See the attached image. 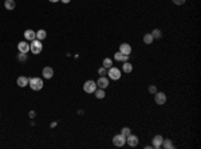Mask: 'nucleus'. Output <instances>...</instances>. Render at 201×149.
Here are the masks:
<instances>
[{"instance_id":"f257e3e1","label":"nucleus","mask_w":201,"mask_h":149,"mask_svg":"<svg viewBox=\"0 0 201 149\" xmlns=\"http://www.w3.org/2000/svg\"><path fill=\"white\" fill-rule=\"evenodd\" d=\"M30 87H31L32 90H35V92H39V90L43 89V79L42 78H30V82H28Z\"/></svg>"},{"instance_id":"f03ea898","label":"nucleus","mask_w":201,"mask_h":149,"mask_svg":"<svg viewBox=\"0 0 201 149\" xmlns=\"http://www.w3.org/2000/svg\"><path fill=\"white\" fill-rule=\"evenodd\" d=\"M43 50V45H42V40H38V39H34L30 45V51L35 55H39Z\"/></svg>"},{"instance_id":"7ed1b4c3","label":"nucleus","mask_w":201,"mask_h":149,"mask_svg":"<svg viewBox=\"0 0 201 149\" xmlns=\"http://www.w3.org/2000/svg\"><path fill=\"white\" fill-rule=\"evenodd\" d=\"M107 75H109V78H110V79L118 81L121 78V70L118 69V67L111 66L110 69H109V71H107Z\"/></svg>"},{"instance_id":"20e7f679","label":"nucleus","mask_w":201,"mask_h":149,"mask_svg":"<svg viewBox=\"0 0 201 149\" xmlns=\"http://www.w3.org/2000/svg\"><path fill=\"white\" fill-rule=\"evenodd\" d=\"M83 90H85L87 94H93V93L97 90V83L94 81H86L85 85H83Z\"/></svg>"},{"instance_id":"39448f33","label":"nucleus","mask_w":201,"mask_h":149,"mask_svg":"<svg viewBox=\"0 0 201 149\" xmlns=\"http://www.w3.org/2000/svg\"><path fill=\"white\" fill-rule=\"evenodd\" d=\"M113 144L115 146H123L126 144V137H123L122 134H115V136L113 137Z\"/></svg>"},{"instance_id":"423d86ee","label":"nucleus","mask_w":201,"mask_h":149,"mask_svg":"<svg viewBox=\"0 0 201 149\" xmlns=\"http://www.w3.org/2000/svg\"><path fill=\"white\" fill-rule=\"evenodd\" d=\"M42 75H43L44 79H51L54 77V69L50 66H46L43 70H42Z\"/></svg>"},{"instance_id":"0eeeda50","label":"nucleus","mask_w":201,"mask_h":149,"mask_svg":"<svg viewBox=\"0 0 201 149\" xmlns=\"http://www.w3.org/2000/svg\"><path fill=\"white\" fill-rule=\"evenodd\" d=\"M154 99H156V104L157 105H163L166 102V94L165 93H156L154 94Z\"/></svg>"},{"instance_id":"6e6552de","label":"nucleus","mask_w":201,"mask_h":149,"mask_svg":"<svg viewBox=\"0 0 201 149\" xmlns=\"http://www.w3.org/2000/svg\"><path fill=\"white\" fill-rule=\"evenodd\" d=\"M126 143L129 144V146H137L138 145V143H139V140H138V137L137 136H134V134H129V136L126 137Z\"/></svg>"},{"instance_id":"1a4fd4ad","label":"nucleus","mask_w":201,"mask_h":149,"mask_svg":"<svg viewBox=\"0 0 201 149\" xmlns=\"http://www.w3.org/2000/svg\"><path fill=\"white\" fill-rule=\"evenodd\" d=\"M162 141H163V137L161 136V134H157V136H154L153 140H151V144H153L151 146H153V148H156V149H160Z\"/></svg>"},{"instance_id":"9d476101","label":"nucleus","mask_w":201,"mask_h":149,"mask_svg":"<svg viewBox=\"0 0 201 149\" xmlns=\"http://www.w3.org/2000/svg\"><path fill=\"white\" fill-rule=\"evenodd\" d=\"M18 50H19V53H28L30 51V43H27L25 40H23V42H19L18 43Z\"/></svg>"},{"instance_id":"9b49d317","label":"nucleus","mask_w":201,"mask_h":149,"mask_svg":"<svg viewBox=\"0 0 201 149\" xmlns=\"http://www.w3.org/2000/svg\"><path fill=\"white\" fill-rule=\"evenodd\" d=\"M97 86H99V89H106L107 86H109V79H107L106 77H99L97 81Z\"/></svg>"},{"instance_id":"f8f14e48","label":"nucleus","mask_w":201,"mask_h":149,"mask_svg":"<svg viewBox=\"0 0 201 149\" xmlns=\"http://www.w3.org/2000/svg\"><path fill=\"white\" fill-rule=\"evenodd\" d=\"M24 39L28 42H32L34 39H36V32L34 30H25L24 31Z\"/></svg>"},{"instance_id":"ddd939ff","label":"nucleus","mask_w":201,"mask_h":149,"mask_svg":"<svg viewBox=\"0 0 201 149\" xmlns=\"http://www.w3.org/2000/svg\"><path fill=\"white\" fill-rule=\"evenodd\" d=\"M120 53H122V54H125V55H130L132 54V46H130L129 43H122V45L120 46Z\"/></svg>"},{"instance_id":"4468645a","label":"nucleus","mask_w":201,"mask_h":149,"mask_svg":"<svg viewBox=\"0 0 201 149\" xmlns=\"http://www.w3.org/2000/svg\"><path fill=\"white\" fill-rule=\"evenodd\" d=\"M28 82L30 79L27 78V77L24 75H20L18 79H16V83H18V86H20V87H25V86H28Z\"/></svg>"},{"instance_id":"2eb2a0df","label":"nucleus","mask_w":201,"mask_h":149,"mask_svg":"<svg viewBox=\"0 0 201 149\" xmlns=\"http://www.w3.org/2000/svg\"><path fill=\"white\" fill-rule=\"evenodd\" d=\"M114 59L118 60V62H127L129 60V55H125L122 53H115L114 54Z\"/></svg>"},{"instance_id":"dca6fc26","label":"nucleus","mask_w":201,"mask_h":149,"mask_svg":"<svg viewBox=\"0 0 201 149\" xmlns=\"http://www.w3.org/2000/svg\"><path fill=\"white\" fill-rule=\"evenodd\" d=\"M122 70H123V73L130 74V73L133 71V65L130 63L129 60H127V62H123V65H122Z\"/></svg>"},{"instance_id":"f3484780","label":"nucleus","mask_w":201,"mask_h":149,"mask_svg":"<svg viewBox=\"0 0 201 149\" xmlns=\"http://www.w3.org/2000/svg\"><path fill=\"white\" fill-rule=\"evenodd\" d=\"M4 7H6V10H8V11H12L13 8H15V7H16L15 0H6V1H4Z\"/></svg>"},{"instance_id":"a211bd4d","label":"nucleus","mask_w":201,"mask_h":149,"mask_svg":"<svg viewBox=\"0 0 201 149\" xmlns=\"http://www.w3.org/2000/svg\"><path fill=\"white\" fill-rule=\"evenodd\" d=\"M161 146L165 149H172L173 148V143H172V140L170 138H163L162 144H161Z\"/></svg>"},{"instance_id":"6ab92c4d","label":"nucleus","mask_w":201,"mask_h":149,"mask_svg":"<svg viewBox=\"0 0 201 149\" xmlns=\"http://www.w3.org/2000/svg\"><path fill=\"white\" fill-rule=\"evenodd\" d=\"M153 40H154V38H153V35H151V32L144 35V43H145V45H151V43H153Z\"/></svg>"},{"instance_id":"aec40b11","label":"nucleus","mask_w":201,"mask_h":149,"mask_svg":"<svg viewBox=\"0 0 201 149\" xmlns=\"http://www.w3.org/2000/svg\"><path fill=\"white\" fill-rule=\"evenodd\" d=\"M46 36H47V32L44 31V30H39V31H36V39H38V40H44Z\"/></svg>"},{"instance_id":"412c9836","label":"nucleus","mask_w":201,"mask_h":149,"mask_svg":"<svg viewBox=\"0 0 201 149\" xmlns=\"http://www.w3.org/2000/svg\"><path fill=\"white\" fill-rule=\"evenodd\" d=\"M94 94L98 99H103L105 97H106V95H105V89H97L94 92Z\"/></svg>"},{"instance_id":"4be33fe9","label":"nucleus","mask_w":201,"mask_h":149,"mask_svg":"<svg viewBox=\"0 0 201 149\" xmlns=\"http://www.w3.org/2000/svg\"><path fill=\"white\" fill-rule=\"evenodd\" d=\"M151 35H153V38H154V39H160L161 36H162V32H161V30L154 28L153 31H151Z\"/></svg>"},{"instance_id":"5701e85b","label":"nucleus","mask_w":201,"mask_h":149,"mask_svg":"<svg viewBox=\"0 0 201 149\" xmlns=\"http://www.w3.org/2000/svg\"><path fill=\"white\" fill-rule=\"evenodd\" d=\"M111 66H113V60L109 59V58L103 59V67H105V69H110Z\"/></svg>"},{"instance_id":"b1692460","label":"nucleus","mask_w":201,"mask_h":149,"mask_svg":"<svg viewBox=\"0 0 201 149\" xmlns=\"http://www.w3.org/2000/svg\"><path fill=\"white\" fill-rule=\"evenodd\" d=\"M121 134H122L123 137H127L129 134H132V130H130L129 128H122V130H121Z\"/></svg>"},{"instance_id":"393cba45","label":"nucleus","mask_w":201,"mask_h":149,"mask_svg":"<svg viewBox=\"0 0 201 149\" xmlns=\"http://www.w3.org/2000/svg\"><path fill=\"white\" fill-rule=\"evenodd\" d=\"M18 60H20V62H25V60H27V54H25V53H20V54L18 55Z\"/></svg>"},{"instance_id":"a878e982","label":"nucleus","mask_w":201,"mask_h":149,"mask_svg":"<svg viewBox=\"0 0 201 149\" xmlns=\"http://www.w3.org/2000/svg\"><path fill=\"white\" fill-rule=\"evenodd\" d=\"M149 93H150V94H156V93H157V86H154V85L149 86Z\"/></svg>"},{"instance_id":"bb28decb","label":"nucleus","mask_w":201,"mask_h":149,"mask_svg":"<svg viewBox=\"0 0 201 149\" xmlns=\"http://www.w3.org/2000/svg\"><path fill=\"white\" fill-rule=\"evenodd\" d=\"M98 73H99V75H106V74H107V69H105V67L102 66L100 69H98Z\"/></svg>"},{"instance_id":"cd10ccee","label":"nucleus","mask_w":201,"mask_h":149,"mask_svg":"<svg viewBox=\"0 0 201 149\" xmlns=\"http://www.w3.org/2000/svg\"><path fill=\"white\" fill-rule=\"evenodd\" d=\"M172 1H173L174 4H177V6H182V4L185 3L186 0H172Z\"/></svg>"},{"instance_id":"c85d7f7f","label":"nucleus","mask_w":201,"mask_h":149,"mask_svg":"<svg viewBox=\"0 0 201 149\" xmlns=\"http://www.w3.org/2000/svg\"><path fill=\"white\" fill-rule=\"evenodd\" d=\"M35 116H36V113H35V111H30V117H31V118H35Z\"/></svg>"},{"instance_id":"c756f323","label":"nucleus","mask_w":201,"mask_h":149,"mask_svg":"<svg viewBox=\"0 0 201 149\" xmlns=\"http://www.w3.org/2000/svg\"><path fill=\"white\" fill-rule=\"evenodd\" d=\"M59 1H62V3H64V4H69L71 0H59Z\"/></svg>"},{"instance_id":"7c9ffc66","label":"nucleus","mask_w":201,"mask_h":149,"mask_svg":"<svg viewBox=\"0 0 201 149\" xmlns=\"http://www.w3.org/2000/svg\"><path fill=\"white\" fill-rule=\"evenodd\" d=\"M57 126V122H51V128H55Z\"/></svg>"},{"instance_id":"2f4dec72","label":"nucleus","mask_w":201,"mask_h":149,"mask_svg":"<svg viewBox=\"0 0 201 149\" xmlns=\"http://www.w3.org/2000/svg\"><path fill=\"white\" fill-rule=\"evenodd\" d=\"M48 1H50V3H58L59 0H48Z\"/></svg>"}]
</instances>
